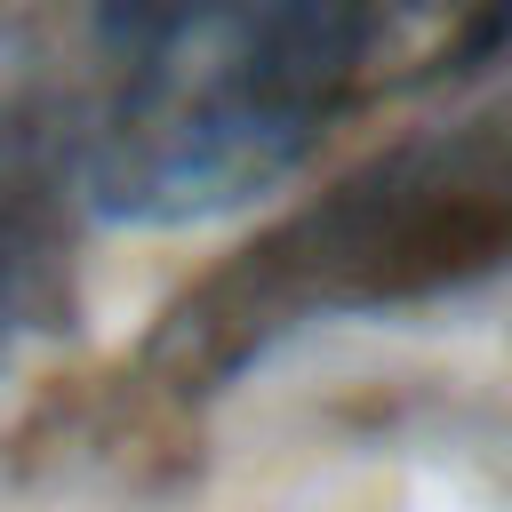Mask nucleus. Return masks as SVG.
<instances>
[{
	"mask_svg": "<svg viewBox=\"0 0 512 512\" xmlns=\"http://www.w3.org/2000/svg\"><path fill=\"white\" fill-rule=\"evenodd\" d=\"M504 32L512 0H192L128 56L88 168L96 208L120 224L240 208L360 96L464 72Z\"/></svg>",
	"mask_w": 512,
	"mask_h": 512,
	"instance_id": "nucleus-1",
	"label": "nucleus"
},
{
	"mask_svg": "<svg viewBox=\"0 0 512 512\" xmlns=\"http://www.w3.org/2000/svg\"><path fill=\"white\" fill-rule=\"evenodd\" d=\"M192 0H96V32H104V48L128 64L144 40H160L176 16H184Z\"/></svg>",
	"mask_w": 512,
	"mask_h": 512,
	"instance_id": "nucleus-2",
	"label": "nucleus"
}]
</instances>
